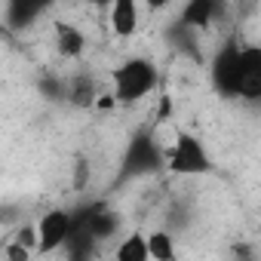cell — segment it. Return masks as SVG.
I'll list each match as a JSON object with an SVG mask.
<instances>
[{"label":"cell","mask_w":261,"mask_h":261,"mask_svg":"<svg viewBox=\"0 0 261 261\" xmlns=\"http://www.w3.org/2000/svg\"><path fill=\"white\" fill-rule=\"evenodd\" d=\"M157 83H160L157 65L151 59L133 56L111 71V89L108 92L117 105H139L157 89Z\"/></svg>","instance_id":"cell-1"},{"label":"cell","mask_w":261,"mask_h":261,"mask_svg":"<svg viewBox=\"0 0 261 261\" xmlns=\"http://www.w3.org/2000/svg\"><path fill=\"white\" fill-rule=\"evenodd\" d=\"M163 166H166L172 175L194 178V175H206V172L212 169V160H209L206 145H203L197 136H191V133H175V139L166 145Z\"/></svg>","instance_id":"cell-2"},{"label":"cell","mask_w":261,"mask_h":261,"mask_svg":"<svg viewBox=\"0 0 261 261\" xmlns=\"http://www.w3.org/2000/svg\"><path fill=\"white\" fill-rule=\"evenodd\" d=\"M163 154H166V142L157 139V133H142L129 142L123 163H120V178H139L148 172H157L163 166Z\"/></svg>","instance_id":"cell-3"},{"label":"cell","mask_w":261,"mask_h":261,"mask_svg":"<svg viewBox=\"0 0 261 261\" xmlns=\"http://www.w3.org/2000/svg\"><path fill=\"white\" fill-rule=\"evenodd\" d=\"M77 230V212L71 209H49L34 221V233H37V252L53 255L59 249H65V243L74 237Z\"/></svg>","instance_id":"cell-4"},{"label":"cell","mask_w":261,"mask_h":261,"mask_svg":"<svg viewBox=\"0 0 261 261\" xmlns=\"http://www.w3.org/2000/svg\"><path fill=\"white\" fill-rule=\"evenodd\" d=\"M240 49L243 43L237 40H224L215 56H212V65H209V74H212V83L221 95L227 98H237V83H240Z\"/></svg>","instance_id":"cell-5"},{"label":"cell","mask_w":261,"mask_h":261,"mask_svg":"<svg viewBox=\"0 0 261 261\" xmlns=\"http://www.w3.org/2000/svg\"><path fill=\"white\" fill-rule=\"evenodd\" d=\"M105 16H108V28H111L114 37L133 40L139 34V28H142L145 7H142V0H108Z\"/></svg>","instance_id":"cell-6"},{"label":"cell","mask_w":261,"mask_h":261,"mask_svg":"<svg viewBox=\"0 0 261 261\" xmlns=\"http://www.w3.org/2000/svg\"><path fill=\"white\" fill-rule=\"evenodd\" d=\"M237 98H243V101H258L261 98V49H258L255 40L243 43V49H240Z\"/></svg>","instance_id":"cell-7"},{"label":"cell","mask_w":261,"mask_h":261,"mask_svg":"<svg viewBox=\"0 0 261 261\" xmlns=\"http://www.w3.org/2000/svg\"><path fill=\"white\" fill-rule=\"evenodd\" d=\"M53 40H56L59 56H65L71 62L83 59V53H86V34H83V28L74 25V22H68V19H56L53 22Z\"/></svg>","instance_id":"cell-8"},{"label":"cell","mask_w":261,"mask_h":261,"mask_svg":"<svg viewBox=\"0 0 261 261\" xmlns=\"http://www.w3.org/2000/svg\"><path fill=\"white\" fill-rule=\"evenodd\" d=\"M218 16H221V0H185L181 13H178V25H185L191 31H203Z\"/></svg>","instance_id":"cell-9"},{"label":"cell","mask_w":261,"mask_h":261,"mask_svg":"<svg viewBox=\"0 0 261 261\" xmlns=\"http://www.w3.org/2000/svg\"><path fill=\"white\" fill-rule=\"evenodd\" d=\"M59 0H7V16L13 28H28L34 25L43 13H49Z\"/></svg>","instance_id":"cell-10"},{"label":"cell","mask_w":261,"mask_h":261,"mask_svg":"<svg viewBox=\"0 0 261 261\" xmlns=\"http://www.w3.org/2000/svg\"><path fill=\"white\" fill-rule=\"evenodd\" d=\"M68 98L77 105V108H92L95 105V95H98V89H95V80L89 77V74H80V77H74L71 83H68Z\"/></svg>","instance_id":"cell-11"},{"label":"cell","mask_w":261,"mask_h":261,"mask_svg":"<svg viewBox=\"0 0 261 261\" xmlns=\"http://www.w3.org/2000/svg\"><path fill=\"white\" fill-rule=\"evenodd\" d=\"M148 243V258H157V261H172L178 252H175V237L169 230H154L145 237Z\"/></svg>","instance_id":"cell-12"},{"label":"cell","mask_w":261,"mask_h":261,"mask_svg":"<svg viewBox=\"0 0 261 261\" xmlns=\"http://www.w3.org/2000/svg\"><path fill=\"white\" fill-rule=\"evenodd\" d=\"M114 258L117 261H145L148 258V243L142 233H129L114 246Z\"/></svg>","instance_id":"cell-13"},{"label":"cell","mask_w":261,"mask_h":261,"mask_svg":"<svg viewBox=\"0 0 261 261\" xmlns=\"http://www.w3.org/2000/svg\"><path fill=\"white\" fill-rule=\"evenodd\" d=\"M4 255H7L10 261H25V258H31L34 252H31V249H28L25 243H19V240L13 237V240L7 243V249H4Z\"/></svg>","instance_id":"cell-14"},{"label":"cell","mask_w":261,"mask_h":261,"mask_svg":"<svg viewBox=\"0 0 261 261\" xmlns=\"http://www.w3.org/2000/svg\"><path fill=\"white\" fill-rule=\"evenodd\" d=\"M172 4H178V0H142L145 13H163V10H169Z\"/></svg>","instance_id":"cell-15"},{"label":"cell","mask_w":261,"mask_h":261,"mask_svg":"<svg viewBox=\"0 0 261 261\" xmlns=\"http://www.w3.org/2000/svg\"><path fill=\"white\" fill-rule=\"evenodd\" d=\"M92 4H95V7H101V10H105V4H108V0H92Z\"/></svg>","instance_id":"cell-16"}]
</instances>
